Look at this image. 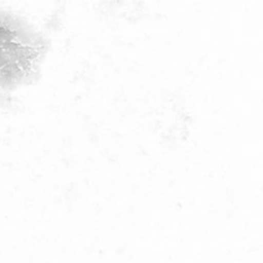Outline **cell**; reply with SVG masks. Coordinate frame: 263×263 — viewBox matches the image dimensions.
<instances>
[{"instance_id":"1","label":"cell","mask_w":263,"mask_h":263,"mask_svg":"<svg viewBox=\"0 0 263 263\" xmlns=\"http://www.w3.org/2000/svg\"><path fill=\"white\" fill-rule=\"evenodd\" d=\"M45 51L39 36L0 15V90L10 91L31 81Z\"/></svg>"}]
</instances>
